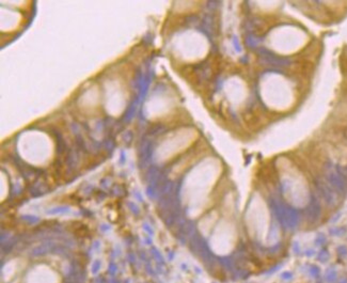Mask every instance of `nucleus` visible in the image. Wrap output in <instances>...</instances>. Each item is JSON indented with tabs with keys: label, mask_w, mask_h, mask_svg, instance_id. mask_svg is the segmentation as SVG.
<instances>
[{
	"label": "nucleus",
	"mask_w": 347,
	"mask_h": 283,
	"mask_svg": "<svg viewBox=\"0 0 347 283\" xmlns=\"http://www.w3.org/2000/svg\"><path fill=\"white\" fill-rule=\"evenodd\" d=\"M58 273L46 265H37L28 273L27 283H59Z\"/></svg>",
	"instance_id": "nucleus-1"
},
{
	"label": "nucleus",
	"mask_w": 347,
	"mask_h": 283,
	"mask_svg": "<svg viewBox=\"0 0 347 283\" xmlns=\"http://www.w3.org/2000/svg\"><path fill=\"white\" fill-rule=\"evenodd\" d=\"M268 113L264 112V110H257L255 108L248 110L242 115L244 122L247 124L250 130H260L264 127V122L268 121Z\"/></svg>",
	"instance_id": "nucleus-2"
}]
</instances>
